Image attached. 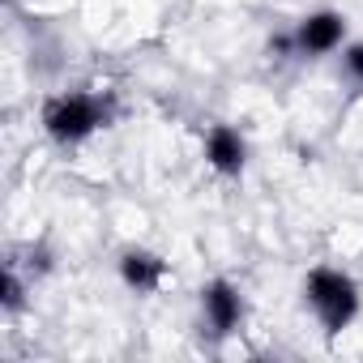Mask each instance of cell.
I'll list each match as a JSON object with an SVG mask.
<instances>
[{"label":"cell","instance_id":"6da1fadb","mask_svg":"<svg viewBox=\"0 0 363 363\" xmlns=\"http://www.w3.org/2000/svg\"><path fill=\"white\" fill-rule=\"evenodd\" d=\"M111 124V99L107 94H90V90H69L43 103V128L52 141L60 145H77L90 133Z\"/></svg>","mask_w":363,"mask_h":363},{"label":"cell","instance_id":"7a4b0ae2","mask_svg":"<svg viewBox=\"0 0 363 363\" xmlns=\"http://www.w3.org/2000/svg\"><path fill=\"white\" fill-rule=\"evenodd\" d=\"M303 299H308V308L316 312V320L329 337L350 329L354 316H359V286H354L350 274H342L333 265H316L303 278Z\"/></svg>","mask_w":363,"mask_h":363},{"label":"cell","instance_id":"3957f363","mask_svg":"<svg viewBox=\"0 0 363 363\" xmlns=\"http://www.w3.org/2000/svg\"><path fill=\"white\" fill-rule=\"evenodd\" d=\"M291 35H295V56H329L346 43V18L333 9H316Z\"/></svg>","mask_w":363,"mask_h":363},{"label":"cell","instance_id":"277c9868","mask_svg":"<svg viewBox=\"0 0 363 363\" xmlns=\"http://www.w3.org/2000/svg\"><path fill=\"white\" fill-rule=\"evenodd\" d=\"M201 312H206V325H210L218 337H227V333H235L240 320H244V295H240L227 278H214V282L201 286Z\"/></svg>","mask_w":363,"mask_h":363},{"label":"cell","instance_id":"5b68a950","mask_svg":"<svg viewBox=\"0 0 363 363\" xmlns=\"http://www.w3.org/2000/svg\"><path fill=\"white\" fill-rule=\"evenodd\" d=\"M206 162H210L218 175H240L244 162H248V141L240 137V128L214 124V128L206 133Z\"/></svg>","mask_w":363,"mask_h":363},{"label":"cell","instance_id":"8992f818","mask_svg":"<svg viewBox=\"0 0 363 363\" xmlns=\"http://www.w3.org/2000/svg\"><path fill=\"white\" fill-rule=\"evenodd\" d=\"M120 278H124L128 291L150 295V291L162 286V278H167V261H162L158 252H150V248H128V252L120 257Z\"/></svg>","mask_w":363,"mask_h":363},{"label":"cell","instance_id":"52a82bcc","mask_svg":"<svg viewBox=\"0 0 363 363\" xmlns=\"http://www.w3.org/2000/svg\"><path fill=\"white\" fill-rule=\"evenodd\" d=\"M0 303H5L9 312L22 308V278H18V269H5V278H0Z\"/></svg>","mask_w":363,"mask_h":363},{"label":"cell","instance_id":"ba28073f","mask_svg":"<svg viewBox=\"0 0 363 363\" xmlns=\"http://www.w3.org/2000/svg\"><path fill=\"white\" fill-rule=\"evenodd\" d=\"M342 69H346V77H350L354 86H363V43H350V48L342 52Z\"/></svg>","mask_w":363,"mask_h":363}]
</instances>
